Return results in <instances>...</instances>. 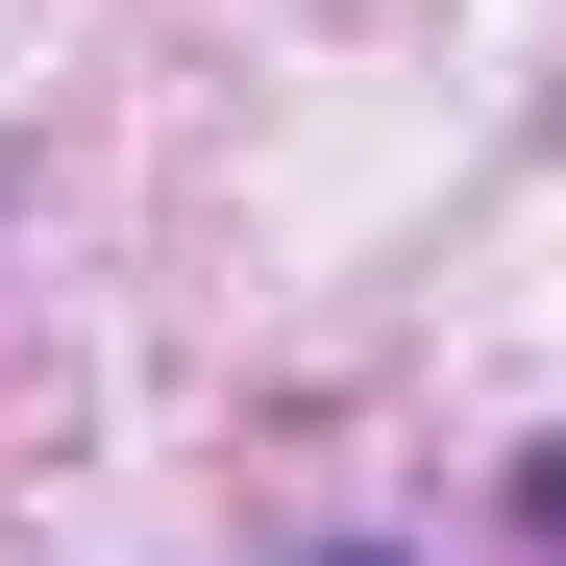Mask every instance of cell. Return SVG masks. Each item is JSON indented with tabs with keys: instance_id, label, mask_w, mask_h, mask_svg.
I'll use <instances>...</instances> for the list:
<instances>
[{
	"instance_id": "cell-1",
	"label": "cell",
	"mask_w": 566,
	"mask_h": 566,
	"mask_svg": "<svg viewBox=\"0 0 566 566\" xmlns=\"http://www.w3.org/2000/svg\"><path fill=\"white\" fill-rule=\"evenodd\" d=\"M542 542H566V443H542Z\"/></svg>"
}]
</instances>
